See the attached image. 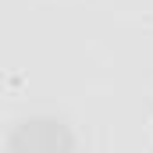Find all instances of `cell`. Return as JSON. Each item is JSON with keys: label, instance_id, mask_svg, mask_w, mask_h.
<instances>
[{"label": "cell", "instance_id": "6da1fadb", "mask_svg": "<svg viewBox=\"0 0 153 153\" xmlns=\"http://www.w3.org/2000/svg\"><path fill=\"white\" fill-rule=\"evenodd\" d=\"M11 153H71V135L61 121L36 117L18 125V132L11 135Z\"/></svg>", "mask_w": 153, "mask_h": 153}]
</instances>
